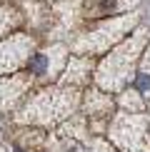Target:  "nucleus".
Segmentation results:
<instances>
[{
	"label": "nucleus",
	"instance_id": "obj_12",
	"mask_svg": "<svg viewBox=\"0 0 150 152\" xmlns=\"http://www.w3.org/2000/svg\"><path fill=\"white\" fill-rule=\"evenodd\" d=\"M138 0H100V10L103 12H115V10H123V8H130L135 5Z\"/></svg>",
	"mask_w": 150,
	"mask_h": 152
},
{
	"label": "nucleus",
	"instance_id": "obj_10",
	"mask_svg": "<svg viewBox=\"0 0 150 152\" xmlns=\"http://www.w3.org/2000/svg\"><path fill=\"white\" fill-rule=\"evenodd\" d=\"M85 110L90 115H105L110 110V100L100 92H88V100H85Z\"/></svg>",
	"mask_w": 150,
	"mask_h": 152
},
{
	"label": "nucleus",
	"instance_id": "obj_7",
	"mask_svg": "<svg viewBox=\"0 0 150 152\" xmlns=\"http://www.w3.org/2000/svg\"><path fill=\"white\" fill-rule=\"evenodd\" d=\"M23 85H28V80H0V107H10L12 102L18 100V95H20Z\"/></svg>",
	"mask_w": 150,
	"mask_h": 152
},
{
	"label": "nucleus",
	"instance_id": "obj_6",
	"mask_svg": "<svg viewBox=\"0 0 150 152\" xmlns=\"http://www.w3.org/2000/svg\"><path fill=\"white\" fill-rule=\"evenodd\" d=\"M30 70H33L38 77H48V75H58L60 67L65 65V48L60 45H53L48 48L45 53H38L30 58Z\"/></svg>",
	"mask_w": 150,
	"mask_h": 152
},
{
	"label": "nucleus",
	"instance_id": "obj_5",
	"mask_svg": "<svg viewBox=\"0 0 150 152\" xmlns=\"http://www.w3.org/2000/svg\"><path fill=\"white\" fill-rule=\"evenodd\" d=\"M30 53H33V40L28 35H12L0 42V72L20 67Z\"/></svg>",
	"mask_w": 150,
	"mask_h": 152
},
{
	"label": "nucleus",
	"instance_id": "obj_3",
	"mask_svg": "<svg viewBox=\"0 0 150 152\" xmlns=\"http://www.w3.org/2000/svg\"><path fill=\"white\" fill-rule=\"evenodd\" d=\"M112 137L123 147V152H148L145 142V122L143 117H120L112 125Z\"/></svg>",
	"mask_w": 150,
	"mask_h": 152
},
{
	"label": "nucleus",
	"instance_id": "obj_1",
	"mask_svg": "<svg viewBox=\"0 0 150 152\" xmlns=\"http://www.w3.org/2000/svg\"><path fill=\"white\" fill-rule=\"evenodd\" d=\"M145 37H148V30H138L128 42L115 48V53L110 58H105V62L100 65V72H98L100 85L108 87V90H118L133 77V67H135L138 53L145 45Z\"/></svg>",
	"mask_w": 150,
	"mask_h": 152
},
{
	"label": "nucleus",
	"instance_id": "obj_9",
	"mask_svg": "<svg viewBox=\"0 0 150 152\" xmlns=\"http://www.w3.org/2000/svg\"><path fill=\"white\" fill-rule=\"evenodd\" d=\"M135 90L143 95V97H150V48L145 53V58H143V70L138 72L135 77Z\"/></svg>",
	"mask_w": 150,
	"mask_h": 152
},
{
	"label": "nucleus",
	"instance_id": "obj_2",
	"mask_svg": "<svg viewBox=\"0 0 150 152\" xmlns=\"http://www.w3.org/2000/svg\"><path fill=\"white\" fill-rule=\"evenodd\" d=\"M75 105H78L75 90H43V92H38L28 102V107L20 112V120L50 125V122H55V120H60L62 115H68Z\"/></svg>",
	"mask_w": 150,
	"mask_h": 152
},
{
	"label": "nucleus",
	"instance_id": "obj_14",
	"mask_svg": "<svg viewBox=\"0 0 150 152\" xmlns=\"http://www.w3.org/2000/svg\"><path fill=\"white\" fill-rule=\"evenodd\" d=\"M85 152H110V150H108V145H103V142H95L90 150H85Z\"/></svg>",
	"mask_w": 150,
	"mask_h": 152
},
{
	"label": "nucleus",
	"instance_id": "obj_13",
	"mask_svg": "<svg viewBox=\"0 0 150 152\" xmlns=\"http://www.w3.org/2000/svg\"><path fill=\"white\" fill-rule=\"evenodd\" d=\"M18 20H20V18H18V12L0 8V35H3L5 30H10V28H12V25H15Z\"/></svg>",
	"mask_w": 150,
	"mask_h": 152
},
{
	"label": "nucleus",
	"instance_id": "obj_11",
	"mask_svg": "<svg viewBox=\"0 0 150 152\" xmlns=\"http://www.w3.org/2000/svg\"><path fill=\"white\" fill-rule=\"evenodd\" d=\"M120 102H123V107H130V110H143V100L138 90H125Z\"/></svg>",
	"mask_w": 150,
	"mask_h": 152
},
{
	"label": "nucleus",
	"instance_id": "obj_4",
	"mask_svg": "<svg viewBox=\"0 0 150 152\" xmlns=\"http://www.w3.org/2000/svg\"><path fill=\"white\" fill-rule=\"evenodd\" d=\"M133 23H135V15L120 18V20H108L105 25H100L98 30H93L85 40H78V50H103V48H108L110 42H115Z\"/></svg>",
	"mask_w": 150,
	"mask_h": 152
},
{
	"label": "nucleus",
	"instance_id": "obj_8",
	"mask_svg": "<svg viewBox=\"0 0 150 152\" xmlns=\"http://www.w3.org/2000/svg\"><path fill=\"white\" fill-rule=\"evenodd\" d=\"M88 72H90V60H85V58H75L70 65H68L65 77H62V80H68V82H83Z\"/></svg>",
	"mask_w": 150,
	"mask_h": 152
}]
</instances>
